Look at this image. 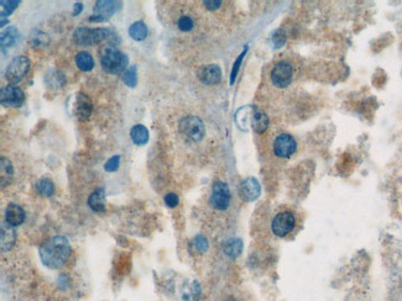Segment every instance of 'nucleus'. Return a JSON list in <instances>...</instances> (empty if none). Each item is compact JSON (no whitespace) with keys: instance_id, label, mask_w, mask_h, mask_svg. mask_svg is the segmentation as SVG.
Listing matches in <instances>:
<instances>
[{"instance_id":"1","label":"nucleus","mask_w":402,"mask_h":301,"mask_svg":"<svg viewBox=\"0 0 402 301\" xmlns=\"http://www.w3.org/2000/svg\"><path fill=\"white\" fill-rule=\"evenodd\" d=\"M40 258L46 267L58 269L67 262L71 255L70 242L66 237L55 236L47 239L39 249Z\"/></svg>"},{"instance_id":"2","label":"nucleus","mask_w":402,"mask_h":301,"mask_svg":"<svg viewBox=\"0 0 402 301\" xmlns=\"http://www.w3.org/2000/svg\"><path fill=\"white\" fill-rule=\"evenodd\" d=\"M128 62V57L123 52H120L117 47L108 44L103 48L102 56H100V64L105 72L110 73V74H119L121 72H125Z\"/></svg>"},{"instance_id":"3","label":"nucleus","mask_w":402,"mask_h":301,"mask_svg":"<svg viewBox=\"0 0 402 301\" xmlns=\"http://www.w3.org/2000/svg\"><path fill=\"white\" fill-rule=\"evenodd\" d=\"M114 35L109 29H91V27H78L73 32V40L79 46H92L99 43L105 39Z\"/></svg>"},{"instance_id":"4","label":"nucleus","mask_w":402,"mask_h":301,"mask_svg":"<svg viewBox=\"0 0 402 301\" xmlns=\"http://www.w3.org/2000/svg\"><path fill=\"white\" fill-rule=\"evenodd\" d=\"M180 131L188 140L194 141V142L201 141L206 133L203 121L197 116L183 117L180 121Z\"/></svg>"},{"instance_id":"5","label":"nucleus","mask_w":402,"mask_h":301,"mask_svg":"<svg viewBox=\"0 0 402 301\" xmlns=\"http://www.w3.org/2000/svg\"><path fill=\"white\" fill-rule=\"evenodd\" d=\"M30 69V60L25 56H19L15 57L5 70L6 81L10 82L11 84H18L19 82L25 78Z\"/></svg>"},{"instance_id":"6","label":"nucleus","mask_w":402,"mask_h":301,"mask_svg":"<svg viewBox=\"0 0 402 301\" xmlns=\"http://www.w3.org/2000/svg\"><path fill=\"white\" fill-rule=\"evenodd\" d=\"M92 105L91 99L83 93H76L72 98L70 99V110L79 120H87L92 114Z\"/></svg>"},{"instance_id":"7","label":"nucleus","mask_w":402,"mask_h":301,"mask_svg":"<svg viewBox=\"0 0 402 301\" xmlns=\"http://www.w3.org/2000/svg\"><path fill=\"white\" fill-rule=\"evenodd\" d=\"M295 225L296 218L293 214L290 213V211H284V213H280L275 216L271 223V229L276 236L285 237L286 235L292 231Z\"/></svg>"},{"instance_id":"8","label":"nucleus","mask_w":402,"mask_h":301,"mask_svg":"<svg viewBox=\"0 0 402 301\" xmlns=\"http://www.w3.org/2000/svg\"><path fill=\"white\" fill-rule=\"evenodd\" d=\"M211 204L217 210L228 209L230 204V189L227 183L220 182V180L214 183L213 189H212Z\"/></svg>"},{"instance_id":"9","label":"nucleus","mask_w":402,"mask_h":301,"mask_svg":"<svg viewBox=\"0 0 402 301\" xmlns=\"http://www.w3.org/2000/svg\"><path fill=\"white\" fill-rule=\"evenodd\" d=\"M293 69L290 62L282 61L274 67L271 72V81L279 88H285L292 81Z\"/></svg>"},{"instance_id":"10","label":"nucleus","mask_w":402,"mask_h":301,"mask_svg":"<svg viewBox=\"0 0 402 301\" xmlns=\"http://www.w3.org/2000/svg\"><path fill=\"white\" fill-rule=\"evenodd\" d=\"M0 102L4 107L20 108L25 102V94L19 86H6L0 91Z\"/></svg>"},{"instance_id":"11","label":"nucleus","mask_w":402,"mask_h":301,"mask_svg":"<svg viewBox=\"0 0 402 301\" xmlns=\"http://www.w3.org/2000/svg\"><path fill=\"white\" fill-rule=\"evenodd\" d=\"M296 140L288 133H282L275 140L274 142V152L280 158H287L295 153Z\"/></svg>"},{"instance_id":"12","label":"nucleus","mask_w":402,"mask_h":301,"mask_svg":"<svg viewBox=\"0 0 402 301\" xmlns=\"http://www.w3.org/2000/svg\"><path fill=\"white\" fill-rule=\"evenodd\" d=\"M120 9V3L110 1V0H99L94 6V15L89 18V21H105L118 10Z\"/></svg>"},{"instance_id":"13","label":"nucleus","mask_w":402,"mask_h":301,"mask_svg":"<svg viewBox=\"0 0 402 301\" xmlns=\"http://www.w3.org/2000/svg\"><path fill=\"white\" fill-rule=\"evenodd\" d=\"M239 193L245 201H254L261 193V187L255 178H248L240 184Z\"/></svg>"},{"instance_id":"14","label":"nucleus","mask_w":402,"mask_h":301,"mask_svg":"<svg viewBox=\"0 0 402 301\" xmlns=\"http://www.w3.org/2000/svg\"><path fill=\"white\" fill-rule=\"evenodd\" d=\"M0 236H1V242H0V244H1V251L3 252H8V251H10L11 248H13L14 243H15L16 241V232H15V229H14V226H11L10 223H8L5 221V222H1V229H0Z\"/></svg>"},{"instance_id":"15","label":"nucleus","mask_w":402,"mask_h":301,"mask_svg":"<svg viewBox=\"0 0 402 301\" xmlns=\"http://www.w3.org/2000/svg\"><path fill=\"white\" fill-rule=\"evenodd\" d=\"M220 78H222V70L217 64L207 65L199 73V79L202 83L207 84V86H214L220 81Z\"/></svg>"},{"instance_id":"16","label":"nucleus","mask_w":402,"mask_h":301,"mask_svg":"<svg viewBox=\"0 0 402 301\" xmlns=\"http://www.w3.org/2000/svg\"><path fill=\"white\" fill-rule=\"evenodd\" d=\"M25 220V211L18 204H9L5 210V221L11 226H19Z\"/></svg>"},{"instance_id":"17","label":"nucleus","mask_w":402,"mask_h":301,"mask_svg":"<svg viewBox=\"0 0 402 301\" xmlns=\"http://www.w3.org/2000/svg\"><path fill=\"white\" fill-rule=\"evenodd\" d=\"M88 205L95 213H103L105 210V193L103 188L92 193L88 199Z\"/></svg>"},{"instance_id":"18","label":"nucleus","mask_w":402,"mask_h":301,"mask_svg":"<svg viewBox=\"0 0 402 301\" xmlns=\"http://www.w3.org/2000/svg\"><path fill=\"white\" fill-rule=\"evenodd\" d=\"M269 126V117L266 114L260 110H254L253 117H251V128L255 132L262 133Z\"/></svg>"},{"instance_id":"19","label":"nucleus","mask_w":402,"mask_h":301,"mask_svg":"<svg viewBox=\"0 0 402 301\" xmlns=\"http://www.w3.org/2000/svg\"><path fill=\"white\" fill-rule=\"evenodd\" d=\"M130 136L131 140L135 145L142 146L145 143H147L149 141L150 135H149V130L145 128L144 125H135L130 131Z\"/></svg>"},{"instance_id":"20","label":"nucleus","mask_w":402,"mask_h":301,"mask_svg":"<svg viewBox=\"0 0 402 301\" xmlns=\"http://www.w3.org/2000/svg\"><path fill=\"white\" fill-rule=\"evenodd\" d=\"M19 37H20V35H19L18 29L14 26L8 27L5 31H3V34H1V39H0L3 51H5V48H9V47L14 46V44L18 42Z\"/></svg>"},{"instance_id":"21","label":"nucleus","mask_w":402,"mask_h":301,"mask_svg":"<svg viewBox=\"0 0 402 301\" xmlns=\"http://www.w3.org/2000/svg\"><path fill=\"white\" fill-rule=\"evenodd\" d=\"M129 35L135 41H142L147 36V27L142 21H136L129 27Z\"/></svg>"},{"instance_id":"22","label":"nucleus","mask_w":402,"mask_h":301,"mask_svg":"<svg viewBox=\"0 0 402 301\" xmlns=\"http://www.w3.org/2000/svg\"><path fill=\"white\" fill-rule=\"evenodd\" d=\"M243 251V242L239 238H232L225 243L224 246V252L225 255L229 258L234 259V258L238 257L239 255Z\"/></svg>"},{"instance_id":"23","label":"nucleus","mask_w":402,"mask_h":301,"mask_svg":"<svg viewBox=\"0 0 402 301\" xmlns=\"http://www.w3.org/2000/svg\"><path fill=\"white\" fill-rule=\"evenodd\" d=\"M76 64L83 72H88L94 67L93 57L88 52H79L76 56Z\"/></svg>"},{"instance_id":"24","label":"nucleus","mask_w":402,"mask_h":301,"mask_svg":"<svg viewBox=\"0 0 402 301\" xmlns=\"http://www.w3.org/2000/svg\"><path fill=\"white\" fill-rule=\"evenodd\" d=\"M250 109L251 107L241 108V109H239L238 111H236V115H235V120L238 122L239 128L243 129V130H246V124H248V122H250L251 125V117H253L254 110L255 109H253V111L249 112Z\"/></svg>"},{"instance_id":"25","label":"nucleus","mask_w":402,"mask_h":301,"mask_svg":"<svg viewBox=\"0 0 402 301\" xmlns=\"http://www.w3.org/2000/svg\"><path fill=\"white\" fill-rule=\"evenodd\" d=\"M13 166L10 161L6 158H1V187H5V184H9L13 177Z\"/></svg>"},{"instance_id":"26","label":"nucleus","mask_w":402,"mask_h":301,"mask_svg":"<svg viewBox=\"0 0 402 301\" xmlns=\"http://www.w3.org/2000/svg\"><path fill=\"white\" fill-rule=\"evenodd\" d=\"M36 189L40 195L48 197L55 193V185L50 179H41L37 182Z\"/></svg>"},{"instance_id":"27","label":"nucleus","mask_w":402,"mask_h":301,"mask_svg":"<svg viewBox=\"0 0 402 301\" xmlns=\"http://www.w3.org/2000/svg\"><path fill=\"white\" fill-rule=\"evenodd\" d=\"M123 81L130 88H134L136 86V67H130L124 72Z\"/></svg>"},{"instance_id":"28","label":"nucleus","mask_w":402,"mask_h":301,"mask_svg":"<svg viewBox=\"0 0 402 301\" xmlns=\"http://www.w3.org/2000/svg\"><path fill=\"white\" fill-rule=\"evenodd\" d=\"M0 4H1V16L5 18V16L10 15L11 13H14V10L18 8L20 1H13V0H6L5 1V0H1Z\"/></svg>"},{"instance_id":"29","label":"nucleus","mask_w":402,"mask_h":301,"mask_svg":"<svg viewBox=\"0 0 402 301\" xmlns=\"http://www.w3.org/2000/svg\"><path fill=\"white\" fill-rule=\"evenodd\" d=\"M177 25H178V29H180L181 31L188 32L193 29L194 21L192 20V18L185 15V16H181L180 20H178V22H177Z\"/></svg>"},{"instance_id":"30","label":"nucleus","mask_w":402,"mask_h":301,"mask_svg":"<svg viewBox=\"0 0 402 301\" xmlns=\"http://www.w3.org/2000/svg\"><path fill=\"white\" fill-rule=\"evenodd\" d=\"M246 49H248V47H246V48L244 49L243 52L240 53V56H239V57H238V60L235 61L234 65H233L232 74H230V84L234 83L235 78H236V74H238V70H239V68H240L241 62H243V58H244V56H245V53H246Z\"/></svg>"},{"instance_id":"31","label":"nucleus","mask_w":402,"mask_h":301,"mask_svg":"<svg viewBox=\"0 0 402 301\" xmlns=\"http://www.w3.org/2000/svg\"><path fill=\"white\" fill-rule=\"evenodd\" d=\"M193 246L199 253H204L207 249H208V241L206 239V237H203V236H201V235H199V236H197L196 238H194Z\"/></svg>"},{"instance_id":"32","label":"nucleus","mask_w":402,"mask_h":301,"mask_svg":"<svg viewBox=\"0 0 402 301\" xmlns=\"http://www.w3.org/2000/svg\"><path fill=\"white\" fill-rule=\"evenodd\" d=\"M119 164H120V156H114L108 159L104 166V169L107 172H115L119 168Z\"/></svg>"},{"instance_id":"33","label":"nucleus","mask_w":402,"mask_h":301,"mask_svg":"<svg viewBox=\"0 0 402 301\" xmlns=\"http://www.w3.org/2000/svg\"><path fill=\"white\" fill-rule=\"evenodd\" d=\"M164 200L165 204H166L168 208H176V206L178 205V203H180V199H178V196L175 193H167V194L165 195Z\"/></svg>"},{"instance_id":"34","label":"nucleus","mask_w":402,"mask_h":301,"mask_svg":"<svg viewBox=\"0 0 402 301\" xmlns=\"http://www.w3.org/2000/svg\"><path fill=\"white\" fill-rule=\"evenodd\" d=\"M204 5H206L207 9H209V10H215V9L219 8L220 5H222V1H219V0H214V1H209V0H207V1H204Z\"/></svg>"},{"instance_id":"35","label":"nucleus","mask_w":402,"mask_h":301,"mask_svg":"<svg viewBox=\"0 0 402 301\" xmlns=\"http://www.w3.org/2000/svg\"><path fill=\"white\" fill-rule=\"evenodd\" d=\"M82 8H83V5H82L81 3H77L74 4V9H73V15L77 16L79 13L82 11Z\"/></svg>"},{"instance_id":"36","label":"nucleus","mask_w":402,"mask_h":301,"mask_svg":"<svg viewBox=\"0 0 402 301\" xmlns=\"http://www.w3.org/2000/svg\"><path fill=\"white\" fill-rule=\"evenodd\" d=\"M5 22H8V20H5V18H4V16H1V27L5 26Z\"/></svg>"},{"instance_id":"37","label":"nucleus","mask_w":402,"mask_h":301,"mask_svg":"<svg viewBox=\"0 0 402 301\" xmlns=\"http://www.w3.org/2000/svg\"><path fill=\"white\" fill-rule=\"evenodd\" d=\"M225 301H236V300H235V299H227Z\"/></svg>"}]
</instances>
